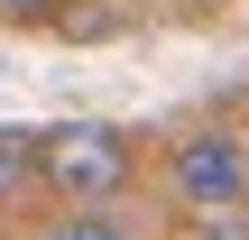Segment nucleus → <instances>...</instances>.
I'll return each instance as SVG.
<instances>
[{
	"label": "nucleus",
	"instance_id": "1",
	"mask_svg": "<svg viewBox=\"0 0 249 240\" xmlns=\"http://www.w3.org/2000/svg\"><path fill=\"white\" fill-rule=\"evenodd\" d=\"M129 176H139L129 129H111V120H55V129H37V185H55L65 203H120Z\"/></svg>",
	"mask_w": 249,
	"mask_h": 240
},
{
	"label": "nucleus",
	"instance_id": "2",
	"mask_svg": "<svg viewBox=\"0 0 249 240\" xmlns=\"http://www.w3.org/2000/svg\"><path fill=\"white\" fill-rule=\"evenodd\" d=\"M166 185L194 203V213H231L249 194V148L231 139V129H194L176 157H166Z\"/></svg>",
	"mask_w": 249,
	"mask_h": 240
},
{
	"label": "nucleus",
	"instance_id": "3",
	"mask_svg": "<svg viewBox=\"0 0 249 240\" xmlns=\"http://www.w3.org/2000/svg\"><path fill=\"white\" fill-rule=\"evenodd\" d=\"M37 240H139V213H120V203H65L55 222H37Z\"/></svg>",
	"mask_w": 249,
	"mask_h": 240
},
{
	"label": "nucleus",
	"instance_id": "4",
	"mask_svg": "<svg viewBox=\"0 0 249 240\" xmlns=\"http://www.w3.org/2000/svg\"><path fill=\"white\" fill-rule=\"evenodd\" d=\"M18 185H37V129H18V120H0V203H9Z\"/></svg>",
	"mask_w": 249,
	"mask_h": 240
},
{
	"label": "nucleus",
	"instance_id": "5",
	"mask_svg": "<svg viewBox=\"0 0 249 240\" xmlns=\"http://www.w3.org/2000/svg\"><path fill=\"white\" fill-rule=\"evenodd\" d=\"M55 9H65V0H0V18H9V28H37V18H55Z\"/></svg>",
	"mask_w": 249,
	"mask_h": 240
},
{
	"label": "nucleus",
	"instance_id": "6",
	"mask_svg": "<svg viewBox=\"0 0 249 240\" xmlns=\"http://www.w3.org/2000/svg\"><path fill=\"white\" fill-rule=\"evenodd\" d=\"M203 240H249V231H231V213H213V222H203Z\"/></svg>",
	"mask_w": 249,
	"mask_h": 240
}]
</instances>
